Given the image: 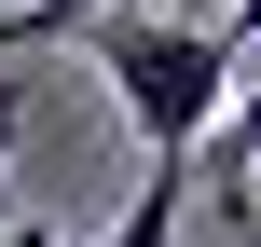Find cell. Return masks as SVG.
Wrapping results in <instances>:
<instances>
[{"instance_id": "obj_5", "label": "cell", "mask_w": 261, "mask_h": 247, "mask_svg": "<svg viewBox=\"0 0 261 247\" xmlns=\"http://www.w3.org/2000/svg\"><path fill=\"white\" fill-rule=\"evenodd\" d=\"M14 247H55V234H14Z\"/></svg>"}, {"instance_id": "obj_3", "label": "cell", "mask_w": 261, "mask_h": 247, "mask_svg": "<svg viewBox=\"0 0 261 247\" xmlns=\"http://www.w3.org/2000/svg\"><path fill=\"white\" fill-rule=\"evenodd\" d=\"M14 124H28V83L0 69V165H14Z\"/></svg>"}, {"instance_id": "obj_4", "label": "cell", "mask_w": 261, "mask_h": 247, "mask_svg": "<svg viewBox=\"0 0 261 247\" xmlns=\"http://www.w3.org/2000/svg\"><path fill=\"white\" fill-rule=\"evenodd\" d=\"M234 41H248V55H261V0H234Z\"/></svg>"}, {"instance_id": "obj_2", "label": "cell", "mask_w": 261, "mask_h": 247, "mask_svg": "<svg viewBox=\"0 0 261 247\" xmlns=\"http://www.w3.org/2000/svg\"><path fill=\"white\" fill-rule=\"evenodd\" d=\"M220 138H234V165H261V83H234V124Z\"/></svg>"}, {"instance_id": "obj_1", "label": "cell", "mask_w": 261, "mask_h": 247, "mask_svg": "<svg viewBox=\"0 0 261 247\" xmlns=\"http://www.w3.org/2000/svg\"><path fill=\"white\" fill-rule=\"evenodd\" d=\"M96 14H124V0H28V14H0V55H28V41H69V28H96Z\"/></svg>"}]
</instances>
